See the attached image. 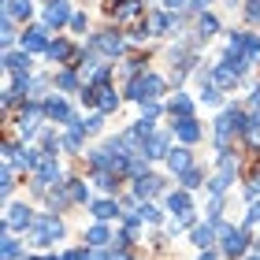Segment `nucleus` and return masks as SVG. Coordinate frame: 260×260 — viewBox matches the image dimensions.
<instances>
[{
	"mask_svg": "<svg viewBox=\"0 0 260 260\" xmlns=\"http://www.w3.org/2000/svg\"><path fill=\"white\" fill-rule=\"evenodd\" d=\"M245 126H249V115H245L238 104L223 108V112H219V119H216V145H219V152L227 149L231 134H245Z\"/></svg>",
	"mask_w": 260,
	"mask_h": 260,
	"instance_id": "1",
	"label": "nucleus"
},
{
	"mask_svg": "<svg viewBox=\"0 0 260 260\" xmlns=\"http://www.w3.org/2000/svg\"><path fill=\"white\" fill-rule=\"evenodd\" d=\"M160 93H164L160 75H138V78H130V86H126V97L138 101V104H156Z\"/></svg>",
	"mask_w": 260,
	"mask_h": 260,
	"instance_id": "2",
	"label": "nucleus"
},
{
	"mask_svg": "<svg viewBox=\"0 0 260 260\" xmlns=\"http://www.w3.org/2000/svg\"><path fill=\"white\" fill-rule=\"evenodd\" d=\"M4 160L15 164V168H22V171H38L41 160H45V152L41 149H26L22 141H8V145H4Z\"/></svg>",
	"mask_w": 260,
	"mask_h": 260,
	"instance_id": "3",
	"label": "nucleus"
},
{
	"mask_svg": "<svg viewBox=\"0 0 260 260\" xmlns=\"http://www.w3.org/2000/svg\"><path fill=\"white\" fill-rule=\"evenodd\" d=\"M249 49H245V30H234L231 38H227V56H223V67H231V71H242L249 67Z\"/></svg>",
	"mask_w": 260,
	"mask_h": 260,
	"instance_id": "4",
	"label": "nucleus"
},
{
	"mask_svg": "<svg viewBox=\"0 0 260 260\" xmlns=\"http://www.w3.org/2000/svg\"><path fill=\"white\" fill-rule=\"evenodd\" d=\"M86 49H89V52H101V56H108V60H115V56H123L126 41H123L115 30H104V34H93Z\"/></svg>",
	"mask_w": 260,
	"mask_h": 260,
	"instance_id": "5",
	"label": "nucleus"
},
{
	"mask_svg": "<svg viewBox=\"0 0 260 260\" xmlns=\"http://www.w3.org/2000/svg\"><path fill=\"white\" fill-rule=\"evenodd\" d=\"M30 234H34V242H38V245H52V242L63 238V223L56 216H38V223H34Z\"/></svg>",
	"mask_w": 260,
	"mask_h": 260,
	"instance_id": "6",
	"label": "nucleus"
},
{
	"mask_svg": "<svg viewBox=\"0 0 260 260\" xmlns=\"http://www.w3.org/2000/svg\"><path fill=\"white\" fill-rule=\"evenodd\" d=\"M60 179H63L60 164H56V160H41V168L34 171V190H38V193H49L52 186H63Z\"/></svg>",
	"mask_w": 260,
	"mask_h": 260,
	"instance_id": "7",
	"label": "nucleus"
},
{
	"mask_svg": "<svg viewBox=\"0 0 260 260\" xmlns=\"http://www.w3.org/2000/svg\"><path fill=\"white\" fill-rule=\"evenodd\" d=\"M34 223H38V216H34V208L26 205H11L8 216H4V231H34Z\"/></svg>",
	"mask_w": 260,
	"mask_h": 260,
	"instance_id": "8",
	"label": "nucleus"
},
{
	"mask_svg": "<svg viewBox=\"0 0 260 260\" xmlns=\"http://www.w3.org/2000/svg\"><path fill=\"white\" fill-rule=\"evenodd\" d=\"M41 115H45V104H38V101H30L26 108H22V115H19V138H22V141H30L34 134H38Z\"/></svg>",
	"mask_w": 260,
	"mask_h": 260,
	"instance_id": "9",
	"label": "nucleus"
},
{
	"mask_svg": "<svg viewBox=\"0 0 260 260\" xmlns=\"http://www.w3.org/2000/svg\"><path fill=\"white\" fill-rule=\"evenodd\" d=\"M75 19V11H71V0H49L45 4V26L49 30H60L63 22Z\"/></svg>",
	"mask_w": 260,
	"mask_h": 260,
	"instance_id": "10",
	"label": "nucleus"
},
{
	"mask_svg": "<svg viewBox=\"0 0 260 260\" xmlns=\"http://www.w3.org/2000/svg\"><path fill=\"white\" fill-rule=\"evenodd\" d=\"M45 119L63 123V126H71V123H75V115H71V104L63 101V93H52V97L45 101Z\"/></svg>",
	"mask_w": 260,
	"mask_h": 260,
	"instance_id": "11",
	"label": "nucleus"
},
{
	"mask_svg": "<svg viewBox=\"0 0 260 260\" xmlns=\"http://www.w3.org/2000/svg\"><path fill=\"white\" fill-rule=\"evenodd\" d=\"M19 45H22V52H49V26H30L26 34L19 38Z\"/></svg>",
	"mask_w": 260,
	"mask_h": 260,
	"instance_id": "12",
	"label": "nucleus"
},
{
	"mask_svg": "<svg viewBox=\"0 0 260 260\" xmlns=\"http://www.w3.org/2000/svg\"><path fill=\"white\" fill-rule=\"evenodd\" d=\"M219 242H223V253H227V256H242L249 238H245L242 227H223V231H219Z\"/></svg>",
	"mask_w": 260,
	"mask_h": 260,
	"instance_id": "13",
	"label": "nucleus"
},
{
	"mask_svg": "<svg viewBox=\"0 0 260 260\" xmlns=\"http://www.w3.org/2000/svg\"><path fill=\"white\" fill-rule=\"evenodd\" d=\"M108 75H112V63H97L93 56L82 63V78H86V86H108Z\"/></svg>",
	"mask_w": 260,
	"mask_h": 260,
	"instance_id": "14",
	"label": "nucleus"
},
{
	"mask_svg": "<svg viewBox=\"0 0 260 260\" xmlns=\"http://www.w3.org/2000/svg\"><path fill=\"white\" fill-rule=\"evenodd\" d=\"M238 71H231V67H223V63H216V67H208V82H212V86H216V89H234V86H238Z\"/></svg>",
	"mask_w": 260,
	"mask_h": 260,
	"instance_id": "15",
	"label": "nucleus"
},
{
	"mask_svg": "<svg viewBox=\"0 0 260 260\" xmlns=\"http://www.w3.org/2000/svg\"><path fill=\"white\" fill-rule=\"evenodd\" d=\"M141 152H145V160H164V156H171V134H152Z\"/></svg>",
	"mask_w": 260,
	"mask_h": 260,
	"instance_id": "16",
	"label": "nucleus"
},
{
	"mask_svg": "<svg viewBox=\"0 0 260 260\" xmlns=\"http://www.w3.org/2000/svg\"><path fill=\"white\" fill-rule=\"evenodd\" d=\"M89 212L97 216V223H108V219H119L123 216V208H119V201L115 197H104V201H93Z\"/></svg>",
	"mask_w": 260,
	"mask_h": 260,
	"instance_id": "17",
	"label": "nucleus"
},
{
	"mask_svg": "<svg viewBox=\"0 0 260 260\" xmlns=\"http://www.w3.org/2000/svg\"><path fill=\"white\" fill-rule=\"evenodd\" d=\"M4 71H8V75H30V52H15V49H11V52H4Z\"/></svg>",
	"mask_w": 260,
	"mask_h": 260,
	"instance_id": "18",
	"label": "nucleus"
},
{
	"mask_svg": "<svg viewBox=\"0 0 260 260\" xmlns=\"http://www.w3.org/2000/svg\"><path fill=\"white\" fill-rule=\"evenodd\" d=\"M175 138H179L182 145H193V141L201 138V126H197L193 115H190V119H175Z\"/></svg>",
	"mask_w": 260,
	"mask_h": 260,
	"instance_id": "19",
	"label": "nucleus"
},
{
	"mask_svg": "<svg viewBox=\"0 0 260 260\" xmlns=\"http://www.w3.org/2000/svg\"><path fill=\"white\" fill-rule=\"evenodd\" d=\"M190 238H193V245L201 253L212 249V242H216V223H197V227L190 231Z\"/></svg>",
	"mask_w": 260,
	"mask_h": 260,
	"instance_id": "20",
	"label": "nucleus"
},
{
	"mask_svg": "<svg viewBox=\"0 0 260 260\" xmlns=\"http://www.w3.org/2000/svg\"><path fill=\"white\" fill-rule=\"evenodd\" d=\"M52 86H56V93H82V89H86V86H82V82H78V75H75V71H60V75H56L52 78Z\"/></svg>",
	"mask_w": 260,
	"mask_h": 260,
	"instance_id": "21",
	"label": "nucleus"
},
{
	"mask_svg": "<svg viewBox=\"0 0 260 260\" xmlns=\"http://www.w3.org/2000/svg\"><path fill=\"white\" fill-rule=\"evenodd\" d=\"M152 193H160V179H156V175H141V179H134V201H149Z\"/></svg>",
	"mask_w": 260,
	"mask_h": 260,
	"instance_id": "22",
	"label": "nucleus"
},
{
	"mask_svg": "<svg viewBox=\"0 0 260 260\" xmlns=\"http://www.w3.org/2000/svg\"><path fill=\"white\" fill-rule=\"evenodd\" d=\"M86 242L93 245V249H108V245H112L115 238H112V231L104 227V223H93V227L86 231Z\"/></svg>",
	"mask_w": 260,
	"mask_h": 260,
	"instance_id": "23",
	"label": "nucleus"
},
{
	"mask_svg": "<svg viewBox=\"0 0 260 260\" xmlns=\"http://www.w3.org/2000/svg\"><path fill=\"white\" fill-rule=\"evenodd\" d=\"M168 164H171V171L175 175H186V171H190L193 168V156H190V149H171V156H168Z\"/></svg>",
	"mask_w": 260,
	"mask_h": 260,
	"instance_id": "24",
	"label": "nucleus"
},
{
	"mask_svg": "<svg viewBox=\"0 0 260 260\" xmlns=\"http://www.w3.org/2000/svg\"><path fill=\"white\" fill-rule=\"evenodd\" d=\"M171 26H179V19H175L171 11H156V15H149V30L152 34H168Z\"/></svg>",
	"mask_w": 260,
	"mask_h": 260,
	"instance_id": "25",
	"label": "nucleus"
},
{
	"mask_svg": "<svg viewBox=\"0 0 260 260\" xmlns=\"http://www.w3.org/2000/svg\"><path fill=\"white\" fill-rule=\"evenodd\" d=\"M190 208H193V201H190V193H186V190H175V193H168V212L182 216V212H190Z\"/></svg>",
	"mask_w": 260,
	"mask_h": 260,
	"instance_id": "26",
	"label": "nucleus"
},
{
	"mask_svg": "<svg viewBox=\"0 0 260 260\" xmlns=\"http://www.w3.org/2000/svg\"><path fill=\"white\" fill-rule=\"evenodd\" d=\"M168 112H171V115H179V119H190L193 101L186 97V93H175V97H171V104H168Z\"/></svg>",
	"mask_w": 260,
	"mask_h": 260,
	"instance_id": "27",
	"label": "nucleus"
},
{
	"mask_svg": "<svg viewBox=\"0 0 260 260\" xmlns=\"http://www.w3.org/2000/svg\"><path fill=\"white\" fill-rule=\"evenodd\" d=\"M4 11H8L11 19H22V22H26V19L34 15V0H8Z\"/></svg>",
	"mask_w": 260,
	"mask_h": 260,
	"instance_id": "28",
	"label": "nucleus"
},
{
	"mask_svg": "<svg viewBox=\"0 0 260 260\" xmlns=\"http://www.w3.org/2000/svg\"><path fill=\"white\" fill-rule=\"evenodd\" d=\"M75 52H78V49H71V41H52V45H49V52H45V56L60 63V60H75Z\"/></svg>",
	"mask_w": 260,
	"mask_h": 260,
	"instance_id": "29",
	"label": "nucleus"
},
{
	"mask_svg": "<svg viewBox=\"0 0 260 260\" xmlns=\"http://www.w3.org/2000/svg\"><path fill=\"white\" fill-rule=\"evenodd\" d=\"M115 4H119V8H112V11H115V19H119V22L134 19L138 11H141V0H115Z\"/></svg>",
	"mask_w": 260,
	"mask_h": 260,
	"instance_id": "30",
	"label": "nucleus"
},
{
	"mask_svg": "<svg viewBox=\"0 0 260 260\" xmlns=\"http://www.w3.org/2000/svg\"><path fill=\"white\" fill-rule=\"evenodd\" d=\"M71 126H78L82 134H101V126H104V112H97V115H89V119H75Z\"/></svg>",
	"mask_w": 260,
	"mask_h": 260,
	"instance_id": "31",
	"label": "nucleus"
},
{
	"mask_svg": "<svg viewBox=\"0 0 260 260\" xmlns=\"http://www.w3.org/2000/svg\"><path fill=\"white\" fill-rule=\"evenodd\" d=\"M60 149H63V138H56L52 130H49V134L41 138V152H45V160H56V152H60Z\"/></svg>",
	"mask_w": 260,
	"mask_h": 260,
	"instance_id": "32",
	"label": "nucleus"
},
{
	"mask_svg": "<svg viewBox=\"0 0 260 260\" xmlns=\"http://www.w3.org/2000/svg\"><path fill=\"white\" fill-rule=\"evenodd\" d=\"M134 212H138V219H141V223H160V219H164V212H160L156 205H149V201H141Z\"/></svg>",
	"mask_w": 260,
	"mask_h": 260,
	"instance_id": "33",
	"label": "nucleus"
},
{
	"mask_svg": "<svg viewBox=\"0 0 260 260\" xmlns=\"http://www.w3.org/2000/svg\"><path fill=\"white\" fill-rule=\"evenodd\" d=\"M0 41H4V49L11 52V45H15V19L4 11V22H0Z\"/></svg>",
	"mask_w": 260,
	"mask_h": 260,
	"instance_id": "34",
	"label": "nucleus"
},
{
	"mask_svg": "<svg viewBox=\"0 0 260 260\" xmlns=\"http://www.w3.org/2000/svg\"><path fill=\"white\" fill-rule=\"evenodd\" d=\"M216 30H219L216 15H201V19H197V38H201V41H208V38H212Z\"/></svg>",
	"mask_w": 260,
	"mask_h": 260,
	"instance_id": "35",
	"label": "nucleus"
},
{
	"mask_svg": "<svg viewBox=\"0 0 260 260\" xmlns=\"http://www.w3.org/2000/svg\"><path fill=\"white\" fill-rule=\"evenodd\" d=\"M93 182H97L104 193H112L115 186H119V175H112V171H97V175H93Z\"/></svg>",
	"mask_w": 260,
	"mask_h": 260,
	"instance_id": "36",
	"label": "nucleus"
},
{
	"mask_svg": "<svg viewBox=\"0 0 260 260\" xmlns=\"http://www.w3.org/2000/svg\"><path fill=\"white\" fill-rule=\"evenodd\" d=\"M119 108V97H115L112 86H101V112H115Z\"/></svg>",
	"mask_w": 260,
	"mask_h": 260,
	"instance_id": "37",
	"label": "nucleus"
},
{
	"mask_svg": "<svg viewBox=\"0 0 260 260\" xmlns=\"http://www.w3.org/2000/svg\"><path fill=\"white\" fill-rule=\"evenodd\" d=\"M63 149H67V152H78V149H82V130H78V126H67V134H63Z\"/></svg>",
	"mask_w": 260,
	"mask_h": 260,
	"instance_id": "38",
	"label": "nucleus"
},
{
	"mask_svg": "<svg viewBox=\"0 0 260 260\" xmlns=\"http://www.w3.org/2000/svg\"><path fill=\"white\" fill-rule=\"evenodd\" d=\"M11 186H15V164L4 160V171H0V190H4V197L11 193Z\"/></svg>",
	"mask_w": 260,
	"mask_h": 260,
	"instance_id": "39",
	"label": "nucleus"
},
{
	"mask_svg": "<svg viewBox=\"0 0 260 260\" xmlns=\"http://www.w3.org/2000/svg\"><path fill=\"white\" fill-rule=\"evenodd\" d=\"M219 93L223 89H216V86H212V82L205 78V82H201V101H205V104H219L223 97H219Z\"/></svg>",
	"mask_w": 260,
	"mask_h": 260,
	"instance_id": "40",
	"label": "nucleus"
},
{
	"mask_svg": "<svg viewBox=\"0 0 260 260\" xmlns=\"http://www.w3.org/2000/svg\"><path fill=\"white\" fill-rule=\"evenodd\" d=\"M245 138H249L253 145L260 141V108H253V112H249V126H245Z\"/></svg>",
	"mask_w": 260,
	"mask_h": 260,
	"instance_id": "41",
	"label": "nucleus"
},
{
	"mask_svg": "<svg viewBox=\"0 0 260 260\" xmlns=\"http://www.w3.org/2000/svg\"><path fill=\"white\" fill-rule=\"evenodd\" d=\"M22 256V242H15L11 234H4V260H19Z\"/></svg>",
	"mask_w": 260,
	"mask_h": 260,
	"instance_id": "42",
	"label": "nucleus"
},
{
	"mask_svg": "<svg viewBox=\"0 0 260 260\" xmlns=\"http://www.w3.org/2000/svg\"><path fill=\"white\" fill-rule=\"evenodd\" d=\"M67 190H71V201H89V186L86 182H67Z\"/></svg>",
	"mask_w": 260,
	"mask_h": 260,
	"instance_id": "43",
	"label": "nucleus"
},
{
	"mask_svg": "<svg viewBox=\"0 0 260 260\" xmlns=\"http://www.w3.org/2000/svg\"><path fill=\"white\" fill-rule=\"evenodd\" d=\"M179 179H182V190H197V186H201V171L190 168L186 175H179Z\"/></svg>",
	"mask_w": 260,
	"mask_h": 260,
	"instance_id": "44",
	"label": "nucleus"
},
{
	"mask_svg": "<svg viewBox=\"0 0 260 260\" xmlns=\"http://www.w3.org/2000/svg\"><path fill=\"white\" fill-rule=\"evenodd\" d=\"M245 49H249V60H260V34H245Z\"/></svg>",
	"mask_w": 260,
	"mask_h": 260,
	"instance_id": "45",
	"label": "nucleus"
},
{
	"mask_svg": "<svg viewBox=\"0 0 260 260\" xmlns=\"http://www.w3.org/2000/svg\"><path fill=\"white\" fill-rule=\"evenodd\" d=\"M245 19L260 22V0H245Z\"/></svg>",
	"mask_w": 260,
	"mask_h": 260,
	"instance_id": "46",
	"label": "nucleus"
},
{
	"mask_svg": "<svg viewBox=\"0 0 260 260\" xmlns=\"http://www.w3.org/2000/svg\"><path fill=\"white\" fill-rule=\"evenodd\" d=\"M245 223H249V227H253V223H260V201H253V208L245 212Z\"/></svg>",
	"mask_w": 260,
	"mask_h": 260,
	"instance_id": "47",
	"label": "nucleus"
},
{
	"mask_svg": "<svg viewBox=\"0 0 260 260\" xmlns=\"http://www.w3.org/2000/svg\"><path fill=\"white\" fill-rule=\"evenodd\" d=\"M71 30H75V34L86 30V15H82V11H75V19H71Z\"/></svg>",
	"mask_w": 260,
	"mask_h": 260,
	"instance_id": "48",
	"label": "nucleus"
},
{
	"mask_svg": "<svg viewBox=\"0 0 260 260\" xmlns=\"http://www.w3.org/2000/svg\"><path fill=\"white\" fill-rule=\"evenodd\" d=\"M60 260H93V256H89L86 249H71V253H63Z\"/></svg>",
	"mask_w": 260,
	"mask_h": 260,
	"instance_id": "49",
	"label": "nucleus"
},
{
	"mask_svg": "<svg viewBox=\"0 0 260 260\" xmlns=\"http://www.w3.org/2000/svg\"><path fill=\"white\" fill-rule=\"evenodd\" d=\"M141 115H149V119H156V115H160V101H156V104H141Z\"/></svg>",
	"mask_w": 260,
	"mask_h": 260,
	"instance_id": "50",
	"label": "nucleus"
},
{
	"mask_svg": "<svg viewBox=\"0 0 260 260\" xmlns=\"http://www.w3.org/2000/svg\"><path fill=\"white\" fill-rule=\"evenodd\" d=\"M245 193H249V197H256V193H260V171L253 175V182H249V186H245Z\"/></svg>",
	"mask_w": 260,
	"mask_h": 260,
	"instance_id": "51",
	"label": "nucleus"
},
{
	"mask_svg": "<svg viewBox=\"0 0 260 260\" xmlns=\"http://www.w3.org/2000/svg\"><path fill=\"white\" fill-rule=\"evenodd\" d=\"M212 4V0H190V11H197V15H205V8Z\"/></svg>",
	"mask_w": 260,
	"mask_h": 260,
	"instance_id": "52",
	"label": "nucleus"
},
{
	"mask_svg": "<svg viewBox=\"0 0 260 260\" xmlns=\"http://www.w3.org/2000/svg\"><path fill=\"white\" fill-rule=\"evenodd\" d=\"M168 4V11H179V8H190V0H164Z\"/></svg>",
	"mask_w": 260,
	"mask_h": 260,
	"instance_id": "53",
	"label": "nucleus"
},
{
	"mask_svg": "<svg viewBox=\"0 0 260 260\" xmlns=\"http://www.w3.org/2000/svg\"><path fill=\"white\" fill-rule=\"evenodd\" d=\"M249 104H253V108H260V82L253 86V97H249Z\"/></svg>",
	"mask_w": 260,
	"mask_h": 260,
	"instance_id": "54",
	"label": "nucleus"
},
{
	"mask_svg": "<svg viewBox=\"0 0 260 260\" xmlns=\"http://www.w3.org/2000/svg\"><path fill=\"white\" fill-rule=\"evenodd\" d=\"M197 260H219V256H216V253H208V249H205V253H201Z\"/></svg>",
	"mask_w": 260,
	"mask_h": 260,
	"instance_id": "55",
	"label": "nucleus"
},
{
	"mask_svg": "<svg viewBox=\"0 0 260 260\" xmlns=\"http://www.w3.org/2000/svg\"><path fill=\"white\" fill-rule=\"evenodd\" d=\"M22 260H60V256H22Z\"/></svg>",
	"mask_w": 260,
	"mask_h": 260,
	"instance_id": "56",
	"label": "nucleus"
},
{
	"mask_svg": "<svg viewBox=\"0 0 260 260\" xmlns=\"http://www.w3.org/2000/svg\"><path fill=\"white\" fill-rule=\"evenodd\" d=\"M245 260H260V253H256V256H245Z\"/></svg>",
	"mask_w": 260,
	"mask_h": 260,
	"instance_id": "57",
	"label": "nucleus"
},
{
	"mask_svg": "<svg viewBox=\"0 0 260 260\" xmlns=\"http://www.w3.org/2000/svg\"><path fill=\"white\" fill-rule=\"evenodd\" d=\"M256 249H260V238H256Z\"/></svg>",
	"mask_w": 260,
	"mask_h": 260,
	"instance_id": "58",
	"label": "nucleus"
}]
</instances>
